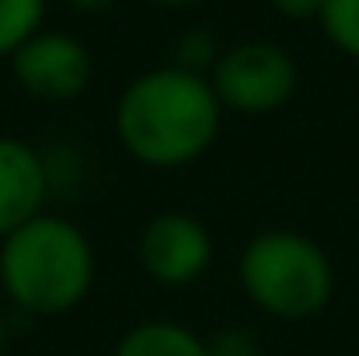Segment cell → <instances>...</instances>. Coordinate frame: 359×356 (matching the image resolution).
I'll list each match as a JSON object with an SVG mask.
<instances>
[{"instance_id": "2e32d148", "label": "cell", "mask_w": 359, "mask_h": 356, "mask_svg": "<svg viewBox=\"0 0 359 356\" xmlns=\"http://www.w3.org/2000/svg\"><path fill=\"white\" fill-rule=\"evenodd\" d=\"M4 345H8V326H4V315H0V356H4Z\"/></svg>"}, {"instance_id": "3957f363", "label": "cell", "mask_w": 359, "mask_h": 356, "mask_svg": "<svg viewBox=\"0 0 359 356\" xmlns=\"http://www.w3.org/2000/svg\"><path fill=\"white\" fill-rule=\"evenodd\" d=\"M237 279L260 315L302 322L329 307L337 272L329 253L302 230H260L237 261Z\"/></svg>"}, {"instance_id": "9a60e30c", "label": "cell", "mask_w": 359, "mask_h": 356, "mask_svg": "<svg viewBox=\"0 0 359 356\" xmlns=\"http://www.w3.org/2000/svg\"><path fill=\"white\" fill-rule=\"evenodd\" d=\"M153 4H161V8H191V4H199V0H153Z\"/></svg>"}, {"instance_id": "5b68a950", "label": "cell", "mask_w": 359, "mask_h": 356, "mask_svg": "<svg viewBox=\"0 0 359 356\" xmlns=\"http://www.w3.org/2000/svg\"><path fill=\"white\" fill-rule=\"evenodd\" d=\"M8 65L15 84L42 104H69L92 81V50L69 31L42 27L8 58Z\"/></svg>"}, {"instance_id": "7c38bea8", "label": "cell", "mask_w": 359, "mask_h": 356, "mask_svg": "<svg viewBox=\"0 0 359 356\" xmlns=\"http://www.w3.org/2000/svg\"><path fill=\"white\" fill-rule=\"evenodd\" d=\"M207 356H260V337L245 326H222L207 337Z\"/></svg>"}, {"instance_id": "277c9868", "label": "cell", "mask_w": 359, "mask_h": 356, "mask_svg": "<svg viewBox=\"0 0 359 356\" xmlns=\"http://www.w3.org/2000/svg\"><path fill=\"white\" fill-rule=\"evenodd\" d=\"M222 112L237 115H271L287 107L298 92V62L287 46L271 39H245L218 54L210 70Z\"/></svg>"}, {"instance_id": "8992f818", "label": "cell", "mask_w": 359, "mask_h": 356, "mask_svg": "<svg viewBox=\"0 0 359 356\" xmlns=\"http://www.w3.org/2000/svg\"><path fill=\"white\" fill-rule=\"evenodd\" d=\"M215 261V237L207 223L187 211H161L138 234V265L165 287L195 284Z\"/></svg>"}, {"instance_id": "9c48e42d", "label": "cell", "mask_w": 359, "mask_h": 356, "mask_svg": "<svg viewBox=\"0 0 359 356\" xmlns=\"http://www.w3.org/2000/svg\"><path fill=\"white\" fill-rule=\"evenodd\" d=\"M46 0H0V58H12L31 35L42 31Z\"/></svg>"}, {"instance_id": "7a4b0ae2", "label": "cell", "mask_w": 359, "mask_h": 356, "mask_svg": "<svg viewBox=\"0 0 359 356\" xmlns=\"http://www.w3.org/2000/svg\"><path fill=\"white\" fill-rule=\"evenodd\" d=\"M96 284V249L65 215L42 211L0 237V287L31 318L69 315Z\"/></svg>"}, {"instance_id": "5bb4252c", "label": "cell", "mask_w": 359, "mask_h": 356, "mask_svg": "<svg viewBox=\"0 0 359 356\" xmlns=\"http://www.w3.org/2000/svg\"><path fill=\"white\" fill-rule=\"evenodd\" d=\"M65 4H69L73 12H104V8H111L115 0H65Z\"/></svg>"}, {"instance_id": "8fae6325", "label": "cell", "mask_w": 359, "mask_h": 356, "mask_svg": "<svg viewBox=\"0 0 359 356\" xmlns=\"http://www.w3.org/2000/svg\"><path fill=\"white\" fill-rule=\"evenodd\" d=\"M218 54H222L218 39L203 27H191L172 42V62L168 65H176V70H184V73H195V77H210Z\"/></svg>"}, {"instance_id": "30bf717a", "label": "cell", "mask_w": 359, "mask_h": 356, "mask_svg": "<svg viewBox=\"0 0 359 356\" xmlns=\"http://www.w3.org/2000/svg\"><path fill=\"white\" fill-rule=\"evenodd\" d=\"M318 27L332 42V50L359 62V0H325Z\"/></svg>"}, {"instance_id": "ba28073f", "label": "cell", "mask_w": 359, "mask_h": 356, "mask_svg": "<svg viewBox=\"0 0 359 356\" xmlns=\"http://www.w3.org/2000/svg\"><path fill=\"white\" fill-rule=\"evenodd\" d=\"M111 356H207V337L172 318H149L118 337Z\"/></svg>"}, {"instance_id": "4fadbf2b", "label": "cell", "mask_w": 359, "mask_h": 356, "mask_svg": "<svg viewBox=\"0 0 359 356\" xmlns=\"http://www.w3.org/2000/svg\"><path fill=\"white\" fill-rule=\"evenodd\" d=\"M271 12H279L283 20H318L325 0H268Z\"/></svg>"}, {"instance_id": "52a82bcc", "label": "cell", "mask_w": 359, "mask_h": 356, "mask_svg": "<svg viewBox=\"0 0 359 356\" xmlns=\"http://www.w3.org/2000/svg\"><path fill=\"white\" fill-rule=\"evenodd\" d=\"M50 165L31 142L0 134V237L46 211Z\"/></svg>"}, {"instance_id": "6da1fadb", "label": "cell", "mask_w": 359, "mask_h": 356, "mask_svg": "<svg viewBox=\"0 0 359 356\" xmlns=\"http://www.w3.org/2000/svg\"><path fill=\"white\" fill-rule=\"evenodd\" d=\"M222 115L210 77L157 65L118 92L115 134L138 165L184 169L215 146Z\"/></svg>"}]
</instances>
